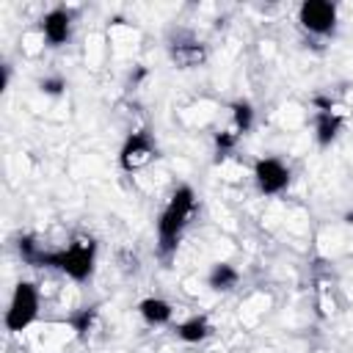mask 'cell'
Here are the masks:
<instances>
[{
	"mask_svg": "<svg viewBox=\"0 0 353 353\" xmlns=\"http://www.w3.org/2000/svg\"><path fill=\"white\" fill-rule=\"evenodd\" d=\"M342 124H345V119L336 108L334 110H317L314 113V141H317V146H323V149L331 146L339 138Z\"/></svg>",
	"mask_w": 353,
	"mask_h": 353,
	"instance_id": "9c48e42d",
	"label": "cell"
},
{
	"mask_svg": "<svg viewBox=\"0 0 353 353\" xmlns=\"http://www.w3.org/2000/svg\"><path fill=\"white\" fill-rule=\"evenodd\" d=\"M157 157V146H154V138L146 132V130H138V132H130L119 149V165L121 171H141L143 165H149L152 160Z\"/></svg>",
	"mask_w": 353,
	"mask_h": 353,
	"instance_id": "8992f818",
	"label": "cell"
},
{
	"mask_svg": "<svg viewBox=\"0 0 353 353\" xmlns=\"http://www.w3.org/2000/svg\"><path fill=\"white\" fill-rule=\"evenodd\" d=\"M39 88H41L44 94H50V97H58V94H63L66 80H63L61 74H50V77H44V80L39 83Z\"/></svg>",
	"mask_w": 353,
	"mask_h": 353,
	"instance_id": "2e32d148",
	"label": "cell"
},
{
	"mask_svg": "<svg viewBox=\"0 0 353 353\" xmlns=\"http://www.w3.org/2000/svg\"><path fill=\"white\" fill-rule=\"evenodd\" d=\"M138 314L146 325L160 328L174 320V306H171V301H165L160 295H146L143 301H138Z\"/></svg>",
	"mask_w": 353,
	"mask_h": 353,
	"instance_id": "ba28073f",
	"label": "cell"
},
{
	"mask_svg": "<svg viewBox=\"0 0 353 353\" xmlns=\"http://www.w3.org/2000/svg\"><path fill=\"white\" fill-rule=\"evenodd\" d=\"M207 52H204V44L201 41H188V44H171V61L182 69H190V66H199L204 63Z\"/></svg>",
	"mask_w": 353,
	"mask_h": 353,
	"instance_id": "7c38bea8",
	"label": "cell"
},
{
	"mask_svg": "<svg viewBox=\"0 0 353 353\" xmlns=\"http://www.w3.org/2000/svg\"><path fill=\"white\" fill-rule=\"evenodd\" d=\"M97 314H99L97 306H83V309H77V312L69 317V325L74 328V334H77L80 339H85V336L94 331V325H97Z\"/></svg>",
	"mask_w": 353,
	"mask_h": 353,
	"instance_id": "5bb4252c",
	"label": "cell"
},
{
	"mask_svg": "<svg viewBox=\"0 0 353 353\" xmlns=\"http://www.w3.org/2000/svg\"><path fill=\"white\" fill-rule=\"evenodd\" d=\"M339 22V8L331 0H303L298 6V25L312 36H331Z\"/></svg>",
	"mask_w": 353,
	"mask_h": 353,
	"instance_id": "5b68a950",
	"label": "cell"
},
{
	"mask_svg": "<svg viewBox=\"0 0 353 353\" xmlns=\"http://www.w3.org/2000/svg\"><path fill=\"white\" fill-rule=\"evenodd\" d=\"M207 336H212V323L207 314H190L176 323V339H182L185 345H199Z\"/></svg>",
	"mask_w": 353,
	"mask_h": 353,
	"instance_id": "30bf717a",
	"label": "cell"
},
{
	"mask_svg": "<svg viewBox=\"0 0 353 353\" xmlns=\"http://www.w3.org/2000/svg\"><path fill=\"white\" fill-rule=\"evenodd\" d=\"M19 256L30 265L52 268V270L63 273L69 281L83 284L94 276V268H97V240L94 237H74L69 245L47 251L33 237H22L19 240Z\"/></svg>",
	"mask_w": 353,
	"mask_h": 353,
	"instance_id": "6da1fadb",
	"label": "cell"
},
{
	"mask_svg": "<svg viewBox=\"0 0 353 353\" xmlns=\"http://www.w3.org/2000/svg\"><path fill=\"white\" fill-rule=\"evenodd\" d=\"M72 25H74L72 11L63 6H55L39 19V33L50 47H61L72 39Z\"/></svg>",
	"mask_w": 353,
	"mask_h": 353,
	"instance_id": "52a82bcc",
	"label": "cell"
},
{
	"mask_svg": "<svg viewBox=\"0 0 353 353\" xmlns=\"http://www.w3.org/2000/svg\"><path fill=\"white\" fill-rule=\"evenodd\" d=\"M229 110H232V130L243 138L245 132H251L254 130V121H256V110H254V105L248 102V99H234L232 105H229Z\"/></svg>",
	"mask_w": 353,
	"mask_h": 353,
	"instance_id": "4fadbf2b",
	"label": "cell"
},
{
	"mask_svg": "<svg viewBox=\"0 0 353 353\" xmlns=\"http://www.w3.org/2000/svg\"><path fill=\"white\" fill-rule=\"evenodd\" d=\"M237 141H240V135L229 127V130H221L218 135H215V146H218V152L223 154V152H232L234 146H237Z\"/></svg>",
	"mask_w": 353,
	"mask_h": 353,
	"instance_id": "9a60e30c",
	"label": "cell"
},
{
	"mask_svg": "<svg viewBox=\"0 0 353 353\" xmlns=\"http://www.w3.org/2000/svg\"><path fill=\"white\" fill-rule=\"evenodd\" d=\"M251 176L254 185L262 196H281L290 182H292V171L281 157H259L251 165Z\"/></svg>",
	"mask_w": 353,
	"mask_h": 353,
	"instance_id": "277c9868",
	"label": "cell"
},
{
	"mask_svg": "<svg viewBox=\"0 0 353 353\" xmlns=\"http://www.w3.org/2000/svg\"><path fill=\"white\" fill-rule=\"evenodd\" d=\"M207 284L215 292H229L240 284V270L232 262H212V268L207 273Z\"/></svg>",
	"mask_w": 353,
	"mask_h": 353,
	"instance_id": "8fae6325",
	"label": "cell"
},
{
	"mask_svg": "<svg viewBox=\"0 0 353 353\" xmlns=\"http://www.w3.org/2000/svg\"><path fill=\"white\" fill-rule=\"evenodd\" d=\"M193 212H196V190L190 185H179L168 196V201L160 210L157 223H154V229H157V254L160 256H171L176 251Z\"/></svg>",
	"mask_w": 353,
	"mask_h": 353,
	"instance_id": "7a4b0ae2",
	"label": "cell"
},
{
	"mask_svg": "<svg viewBox=\"0 0 353 353\" xmlns=\"http://www.w3.org/2000/svg\"><path fill=\"white\" fill-rule=\"evenodd\" d=\"M39 309H41V292H39V287L33 281L22 279L11 290V298H8V309H6L3 323H6V328L11 334H19V331H25V328H30L36 323Z\"/></svg>",
	"mask_w": 353,
	"mask_h": 353,
	"instance_id": "3957f363",
	"label": "cell"
}]
</instances>
